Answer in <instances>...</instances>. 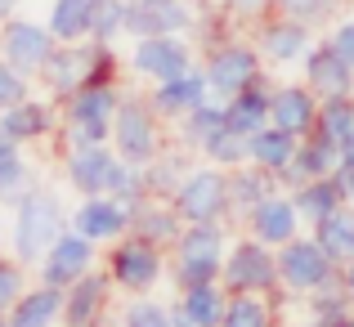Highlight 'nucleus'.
<instances>
[{
	"label": "nucleus",
	"mask_w": 354,
	"mask_h": 327,
	"mask_svg": "<svg viewBox=\"0 0 354 327\" xmlns=\"http://www.w3.org/2000/svg\"><path fill=\"white\" fill-rule=\"evenodd\" d=\"M68 175H72V184H77L81 193H108V198H135V189H139V180H135V171H130V162H117V157H108L99 144H81L77 153L68 157Z\"/></svg>",
	"instance_id": "f257e3e1"
},
{
	"label": "nucleus",
	"mask_w": 354,
	"mask_h": 327,
	"mask_svg": "<svg viewBox=\"0 0 354 327\" xmlns=\"http://www.w3.org/2000/svg\"><path fill=\"white\" fill-rule=\"evenodd\" d=\"M63 238V207L50 198V193H32L23 198L18 207V220H14V247H18V260H36Z\"/></svg>",
	"instance_id": "f03ea898"
},
{
	"label": "nucleus",
	"mask_w": 354,
	"mask_h": 327,
	"mask_svg": "<svg viewBox=\"0 0 354 327\" xmlns=\"http://www.w3.org/2000/svg\"><path fill=\"white\" fill-rule=\"evenodd\" d=\"M117 108L121 104H117L113 90H108V81L81 86L68 104V126H72V135H77V144H99V139L108 135V126L117 121Z\"/></svg>",
	"instance_id": "7ed1b4c3"
},
{
	"label": "nucleus",
	"mask_w": 354,
	"mask_h": 327,
	"mask_svg": "<svg viewBox=\"0 0 354 327\" xmlns=\"http://www.w3.org/2000/svg\"><path fill=\"white\" fill-rule=\"evenodd\" d=\"M50 54H54V32H50V27L23 23V18H9V23H5V32H0V59H5L14 72L45 68Z\"/></svg>",
	"instance_id": "20e7f679"
},
{
	"label": "nucleus",
	"mask_w": 354,
	"mask_h": 327,
	"mask_svg": "<svg viewBox=\"0 0 354 327\" xmlns=\"http://www.w3.org/2000/svg\"><path fill=\"white\" fill-rule=\"evenodd\" d=\"M220 229L211 224H198L180 238V283L184 287H202V283H216V269H220Z\"/></svg>",
	"instance_id": "39448f33"
},
{
	"label": "nucleus",
	"mask_w": 354,
	"mask_h": 327,
	"mask_svg": "<svg viewBox=\"0 0 354 327\" xmlns=\"http://www.w3.org/2000/svg\"><path fill=\"white\" fill-rule=\"evenodd\" d=\"M45 72H50L54 90H68V95H72V90H81V86H99V81H108L113 59H108L104 50H63V54H50Z\"/></svg>",
	"instance_id": "423d86ee"
},
{
	"label": "nucleus",
	"mask_w": 354,
	"mask_h": 327,
	"mask_svg": "<svg viewBox=\"0 0 354 327\" xmlns=\"http://www.w3.org/2000/svg\"><path fill=\"white\" fill-rule=\"evenodd\" d=\"M225 202H229V180L220 171L189 175V180L180 184V193H175V211H180L184 220H193V224H207L211 216H220Z\"/></svg>",
	"instance_id": "0eeeda50"
},
{
	"label": "nucleus",
	"mask_w": 354,
	"mask_h": 327,
	"mask_svg": "<svg viewBox=\"0 0 354 327\" xmlns=\"http://www.w3.org/2000/svg\"><path fill=\"white\" fill-rule=\"evenodd\" d=\"M278 274L287 278V287H328L332 278V256L319 247V242H301L292 238L283 247V256H278Z\"/></svg>",
	"instance_id": "6e6552de"
},
{
	"label": "nucleus",
	"mask_w": 354,
	"mask_h": 327,
	"mask_svg": "<svg viewBox=\"0 0 354 327\" xmlns=\"http://www.w3.org/2000/svg\"><path fill=\"white\" fill-rule=\"evenodd\" d=\"M90 269V238L81 233H63L50 251H45V287H72L77 278H86Z\"/></svg>",
	"instance_id": "1a4fd4ad"
},
{
	"label": "nucleus",
	"mask_w": 354,
	"mask_h": 327,
	"mask_svg": "<svg viewBox=\"0 0 354 327\" xmlns=\"http://www.w3.org/2000/svg\"><path fill=\"white\" fill-rule=\"evenodd\" d=\"M225 278H229V287H238V292H265V287L278 278V260L269 256L260 242H242L234 256H229Z\"/></svg>",
	"instance_id": "9d476101"
},
{
	"label": "nucleus",
	"mask_w": 354,
	"mask_h": 327,
	"mask_svg": "<svg viewBox=\"0 0 354 327\" xmlns=\"http://www.w3.org/2000/svg\"><path fill=\"white\" fill-rule=\"evenodd\" d=\"M189 23L180 0H126V27L144 41V36H171Z\"/></svg>",
	"instance_id": "9b49d317"
},
{
	"label": "nucleus",
	"mask_w": 354,
	"mask_h": 327,
	"mask_svg": "<svg viewBox=\"0 0 354 327\" xmlns=\"http://www.w3.org/2000/svg\"><path fill=\"white\" fill-rule=\"evenodd\" d=\"M256 81V54L242 50V45H229V50L211 54V68H207V86L216 95H242V90Z\"/></svg>",
	"instance_id": "f8f14e48"
},
{
	"label": "nucleus",
	"mask_w": 354,
	"mask_h": 327,
	"mask_svg": "<svg viewBox=\"0 0 354 327\" xmlns=\"http://www.w3.org/2000/svg\"><path fill=\"white\" fill-rule=\"evenodd\" d=\"M113 135H117V148L121 157H126L130 166H148V157H153V121H148V112L139 104H121L117 108V121H113Z\"/></svg>",
	"instance_id": "ddd939ff"
},
{
	"label": "nucleus",
	"mask_w": 354,
	"mask_h": 327,
	"mask_svg": "<svg viewBox=\"0 0 354 327\" xmlns=\"http://www.w3.org/2000/svg\"><path fill=\"white\" fill-rule=\"evenodd\" d=\"M162 274V260H157V242L148 238H130L113 251V278L121 287H148Z\"/></svg>",
	"instance_id": "4468645a"
},
{
	"label": "nucleus",
	"mask_w": 354,
	"mask_h": 327,
	"mask_svg": "<svg viewBox=\"0 0 354 327\" xmlns=\"http://www.w3.org/2000/svg\"><path fill=\"white\" fill-rule=\"evenodd\" d=\"M135 68L148 72V77H162V81H175L189 72V50L171 36H144L135 50Z\"/></svg>",
	"instance_id": "2eb2a0df"
},
{
	"label": "nucleus",
	"mask_w": 354,
	"mask_h": 327,
	"mask_svg": "<svg viewBox=\"0 0 354 327\" xmlns=\"http://www.w3.org/2000/svg\"><path fill=\"white\" fill-rule=\"evenodd\" d=\"M126 224H130V211H126V202H117V198H90L86 207L77 211V233L90 238V242L117 238V233H126Z\"/></svg>",
	"instance_id": "dca6fc26"
},
{
	"label": "nucleus",
	"mask_w": 354,
	"mask_h": 327,
	"mask_svg": "<svg viewBox=\"0 0 354 327\" xmlns=\"http://www.w3.org/2000/svg\"><path fill=\"white\" fill-rule=\"evenodd\" d=\"M350 81H354V68L346 59H341L337 50H314L310 54V86L319 90L323 99H341V95H350Z\"/></svg>",
	"instance_id": "f3484780"
},
{
	"label": "nucleus",
	"mask_w": 354,
	"mask_h": 327,
	"mask_svg": "<svg viewBox=\"0 0 354 327\" xmlns=\"http://www.w3.org/2000/svg\"><path fill=\"white\" fill-rule=\"evenodd\" d=\"M341 166V144L332 135H323L319 126H314V135H310V144L305 148H296V162L287 166V171H296V175H310V180H328L332 171Z\"/></svg>",
	"instance_id": "a211bd4d"
},
{
	"label": "nucleus",
	"mask_w": 354,
	"mask_h": 327,
	"mask_svg": "<svg viewBox=\"0 0 354 327\" xmlns=\"http://www.w3.org/2000/svg\"><path fill=\"white\" fill-rule=\"evenodd\" d=\"M269 117H274V126L287 130V135H310L319 112H314V99L305 95V90L287 86V90H278V95H274V108H269Z\"/></svg>",
	"instance_id": "6ab92c4d"
},
{
	"label": "nucleus",
	"mask_w": 354,
	"mask_h": 327,
	"mask_svg": "<svg viewBox=\"0 0 354 327\" xmlns=\"http://www.w3.org/2000/svg\"><path fill=\"white\" fill-rule=\"evenodd\" d=\"M251 224H256L260 242H292L296 233V207L287 198H265L260 207H251Z\"/></svg>",
	"instance_id": "aec40b11"
},
{
	"label": "nucleus",
	"mask_w": 354,
	"mask_h": 327,
	"mask_svg": "<svg viewBox=\"0 0 354 327\" xmlns=\"http://www.w3.org/2000/svg\"><path fill=\"white\" fill-rule=\"evenodd\" d=\"M59 314H63L59 287H41V292H27L23 301L9 310V327H50Z\"/></svg>",
	"instance_id": "412c9836"
},
{
	"label": "nucleus",
	"mask_w": 354,
	"mask_h": 327,
	"mask_svg": "<svg viewBox=\"0 0 354 327\" xmlns=\"http://www.w3.org/2000/svg\"><path fill=\"white\" fill-rule=\"evenodd\" d=\"M269 108H274V99L265 95V90H256V86H247L242 95H234V104H229L225 112V121H229V130H238V135H256V130H265V117H269Z\"/></svg>",
	"instance_id": "4be33fe9"
},
{
	"label": "nucleus",
	"mask_w": 354,
	"mask_h": 327,
	"mask_svg": "<svg viewBox=\"0 0 354 327\" xmlns=\"http://www.w3.org/2000/svg\"><path fill=\"white\" fill-rule=\"evenodd\" d=\"M225 310H229V301L220 296V287H216V283L184 287V305H180V314H184L189 323H198V327H225Z\"/></svg>",
	"instance_id": "5701e85b"
},
{
	"label": "nucleus",
	"mask_w": 354,
	"mask_h": 327,
	"mask_svg": "<svg viewBox=\"0 0 354 327\" xmlns=\"http://www.w3.org/2000/svg\"><path fill=\"white\" fill-rule=\"evenodd\" d=\"M251 157H256L265 171H287V166L296 162V135H287V130L278 126H265L251 135Z\"/></svg>",
	"instance_id": "b1692460"
},
{
	"label": "nucleus",
	"mask_w": 354,
	"mask_h": 327,
	"mask_svg": "<svg viewBox=\"0 0 354 327\" xmlns=\"http://www.w3.org/2000/svg\"><path fill=\"white\" fill-rule=\"evenodd\" d=\"M104 278H77L72 283V292L63 296V319H68L72 327H86V323H95V314H99V305H104Z\"/></svg>",
	"instance_id": "393cba45"
},
{
	"label": "nucleus",
	"mask_w": 354,
	"mask_h": 327,
	"mask_svg": "<svg viewBox=\"0 0 354 327\" xmlns=\"http://www.w3.org/2000/svg\"><path fill=\"white\" fill-rule=\"evenodd\" d=\"M50 130V112L41 104H32V99H23V104H14L9 112H0V135L14 139V144H23V139H36Z\"/></svg>",
	"instance_id": "a878e982"
},
{
	"label": "nucleus",
	"mask_w": 354,
	"mask_h": 327,
	"mask_svg": "<svg viewBox=\"0 0 354 327\" xmlns=\"http://www.w3.org/2000/svg\"><path fill=\"white\" fill-rule=\"evenodd\" d=\"M95 5L99 0H54V14H50V32L63 36V41H77L95 27Z\"/></svg>",
	"instance_id": "bb28decb"
},
{
	"label": "nucleus",
	"mask_w": 354,
	"mask_h": 327,
	"mask_svg": "<svg viewBox=\"0 0 354 327\" xmlns=\"http://www.w3.org/2000/svg\"><path fill=\"white\" fill-rule=\"evenodd\" d=\"M202 99H207V81L193 77V72H184V77L166 81L157 90V108H166V112H198Z\"/></svg>",
	"instance_id": "cd10ccee"
},
{
	"label": "nucleus",
	"mask_w": 354,
	"mask_h": 327,
	"mask_svg": "<svg viewBox=\"0 0 354 327\" xmlns=\"http://www.w3.org/2000/svg\"><path fill=\"white\" fill-rule=\"evenodd\" d=\"M305 45H310V36H305V23H301V18H283V23H274L265 32V54H269V59H278V63L301 59Z\"/></svg>",
	"instance_id": "c85d7f7f"
},
{
	"label": "nucleus",
	"mask_w": 354,
	"mask_h": 327,
	"mask_svg": "<svg viewBox=\"0 0 354 327\" xmlns=\"http://www.w3.org/2000/svg\"><path fill=\"white\" fill-rule=\"evenodd\" d=\"M319 247L332 260L354 256V211H332L328 220H319Z\"/></svg>",
	"instance_id": "c756f323"
},
{
	"label": "nucleus",
	"mask_w": 354,
	"mask_h": 327,
	"mask_svg": "<svg viewBox=\"0 0 354 327\" xmlns=\"http://www.w3.org/2000/svg\"><path fill=\"white\" fill-rule=\"evenodd\" d=\"M341 198H346V193H341V184L328 175V180L305 184V193L296 198V211H305V216H314V220H328L332 211H341Z\"/></svg>",
	"instance_id": "7c9ffc66"
},
{
	"label": "nucleus",
	"mask_w": 354,
	"mask_h": 327,
	"mask_svg": "<svg viewBox=\"0 0 354 327\" xmlns=\"http://www.w3.org/2000/svg\"><path fill=\"white\" fill-rule=\"evenodd\" d=\"M319 130H323V135H332L337 144H346V139L354 135V104H350L346 95L323 104V126Z\"/></svg>",
	"instance_id": "2f4dec72"
},
{
	"label": "nucleus",
	"mask_w": 354,
	"mask_h": 327,
	"mask_svg": "<svg viewBox=\"0 0 354 327\" xmlns=\"http://www.w3.org/2000/svg\"><path fill=\"white\" fill-rule=\"evenodd\" d=\"M225 327H269V310L256 301V292H242L238 301H229Z\"/></svg>",
	"instance_id": "473e14b6"
},
{
	"label": "nucleus",
	"mask_w": 354,
	"mask_h": 327,
	"mask_svg": "<svg viewBox=\"0 0 354 327\" xmlns=\"http://www.w3.org/2000/svg\"><path fill=\"white\" fill-rule=\"evenodd\" d=\"M139 233H144L148 242H166V238H175L180 233V224H175V211H162V207H139Z\"/></svg>",
	"instance_id": "72a5a7b5"
},
{
	"label": "nucleus",
	"mask_w": 354,
	"mask_h": 327,
	"mask_svg": "<svg viewBox=\"0 0 354 327\" xmlns=\"http://www.w3.org/2000/svg\"><path fill=\"white\" fill-rule=\"evenodd\" d=\"M207 153L216 157V162H242V157H251V139L225 126L216 139H207Z\"/></svg>",
	"instance_id": "f704fd0d"
},
{
	"label": "nucleus",
	"mask_w": 354,
	"mask_h": 327,
	"mask_svg": "<svg viewBox=\"0 0 354 327\" xmlns=\"http://www.w3.org/2000/svg\"><path fill=\"white\" fill-rule=\"evenodd\" d=\"M121 27H126V5H121V0H99L95 5V27H90V32H95L99 41H113Z\"/></svg>",
	"instance_id": "c9c22d12"
},
{
	"label": "nucleus",
	"mask_w": 354,
	"mask_h": 327,
	"mask_svg": "<svg viewBox=\"0 0 354 327\" xmlns=\"http://www.w3.org/2000/svg\"><path fill=\"white\" fill-rule=\"evenodd\" d=\"M18 301H23V269L14 260H0V314L14 310Z\"/></svg>",
	"instance_id": "e433bc0d"
},
{
	"label": "nucleus",
	"mask_w": 354,
	"mask_h": 327,
	"mask_svg": "<svg viewBox=\"0 0 354 327\" xmlns=\"http://www.w3.org/2000/svg\"><path fill=\"white\" fill-rule=\"evenodd\" d=\"M18 180H23V157H18L14 139L0 135V193H9Z\"/></svg>",
	"instance_id": "4c0bfd02"
},
{
	"label": "nucleus",
	"mask_w": 354,
	"mask_h": 327,
	"mask_svg": "<svg viewBox=\"0 0 354 327\" xmlns=\"http://www.w3.org/2000/svg\"><path fill=\"white\" fill-rule=\"evenodd\" d=\"M27 99V86H23V72H14L5 59H0V112H9L14 104Z\"/></svg>",
	"instance_id": "58836bf2"
},
{
	"label": "nucleus",
	"mask_w": 354,
	"mask_h": 327,
	"mask_svg": "<svg viewBox=\"0 0 354 327\" xmlns=\"http://www.w3.org/2000/svg\"><path fill=\"white\" fill-rule=\"evenodd\" d=\"M225 126H229V121H225V112H220V108H216V112H211V108H198V112H193V126H189V135L207 144V139H216Z\"/></svg>",
	"instance_id": "ea45409f"
},
{
	"label": "nucleus",
	"mask_w": 354,
	"mask_h": 327,
	"mask_svg": "<svg viewBox=\"0 0 354 327\" xmlns=\"http://www.w3.org/2000/svg\"><path fill=\"white\" fill-rule=\"evenodd\" d=\"M126 327H171V319L162 314V305H148V301H139V305H130V314H126Z\"/></svg>",
	"instance_id": "a19ab883"
},
{
	"label": "nucleus",
	"mask_w": 354,
	"mask_h": 327,
	"mask_svg": "<svg viewBox=\"0 0 354 327\" xmlns=\"http://www.w3.org/2000/svg\"><path fill=\"white\" fill-rule=\"evenodd\" d=\"M278 5H283L292 18H314V14H323L332 0H278Z\"/></svg>",
	"instance_id": "79ce46f5"
},
{
	"label": "nucleus",
	"mask_w": 354,
	"mask_h": 327,
	"mask_svg": "<svg viewBox=\"0 0 354 327\" xmlns=\"http://www.w3.org/2000/svg\"><path fill=\"white\" fill-rule=\"evenodd\" d=\"M332 50H337L341 59H346L350 68H354V23H346V27H341L337 36H332Z\"/></svg>",
	"instance_id": "37998d69"
},
{
	"label": "nucleus",
	"mask_w": 354,
	"mask_h": 327,
	"mask_svg": "<svg viewBox=\"0 0 354 327\" xmlns=\"http://www.w3.org/2000/svg\"><path fill=\"white\" fill-rule=\"evenodd\" d=\"M332 180H337L341 193L354 202V162H350V157H341V166H337V175H332Z\"/></svg>",
	"instance_id": "c03bdc74"
},
{
	"label": "nucleus",
	"mask_w": 354,
	"mask_h": 327,
	"mask_svg": "<svg viewBox=\"0 0 354 327\" xmlns=\"http://www.w3.org/2000/svg\"><path fill=\"white\" fill-rule=\"evenodd\" d=\"M234 5L242 9V14H256V9H265V5H269V0H234Z\"/></svg>",
	"instance_id": "a18cd8bd"
},
{
	"label": "nucleus",
	"mask_w": 354,
	"mask_h": 327,
	"mask_svg": "<svg viewBox=\"0 0 354 327\" xmlns=\"http://www.w3.org/2000/svg\"><path fill=\"white\" fill-rule=\"evenodd\" d=\"M14 9H18V0H0V18H9Z\"/></svg>",
	"instance_id": "49530a36"
},
{
	"label": "nucleus",
	"mask_w": 354,
	"mask_h": 327,
	"mask_svg": "<svg viewBox=\"0 0 354 327\" xmlns=\"http://www.w3.org/2000/svg\"><path fill=\"white\" fill-rule=\"evenodd\" d=\"M341 157H350V162H354V135L346 139V144H341Z\"/></svg>",
	"instance_id": "de8ad7c7"
},
{
	"label": "nucleus",
	"mask_w": 354,
	"mask_h": 327,
	"mask_svg": "<svg viewBox=\"0 0 354 327\" xmlns=\"http://www.w3.org/2000/svg\"><path fill=\"white\" fill-rule=\"evenodd\" d=\"M171 327H198V323H189V319H184V314H180V319H175Z\"/></svg>",
	"instance_id": "09e8293b"
},
{
	"label": "nucleus",
	"mask_w": 354,
	"mask_h": 327,
	"mask_svg": "<svg viewBox=\"0 0 354 327\" xmlns=\"http://www.w3.org/2000/svg\"><path fill=\"white\" fill-rule=\"evenodd\" d=\"M346 287H350V296H354V269H350V278H346Z\"/></svg>",
	"instance_id": "8fccbe9b"
},
{
	"label": "nucleus",
	"mask_w": 354,
	"mask_h": 327,
	"mask_svg": "<svg viewBox=\"0 0 354 327\" xmlns=\"http://www.w3.org/2000/svg\"><path fill=\"white\" fill-rule=\"evenodd\" d=\"M341 327H354V323H350V319H346V323H341Z\"/></svg>",
	"instance_id": "3c124183"
},
{
	"label": "nucleus",
	"mask_w": 354,
	"mask_h": 327,
	"mask_svg": "<svg viewBox=\"0 0 354 327\" xmlns=\"http://www.w3.org/2000/svg\"><path fill=\"white\" fill-rule=\"evenodd\" d=\"M0 327H9V323H0Z\"/></svg>",
	"instance_id": "603ef678"
}]
</instances>
